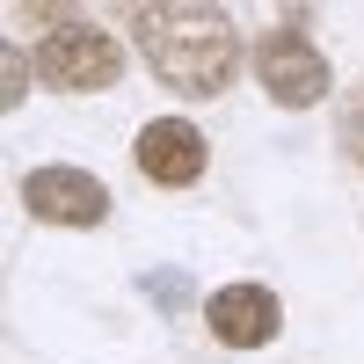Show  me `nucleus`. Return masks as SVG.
<instances>
[{
	"instance_id": "6",
	"label": "nucleus",
	"mask_w": 364,
	"mask_h": 364,
	"mask_svg": "<svg viewBox=\"0 0 364 364\" xmlns=\"http://www.w3.org/2000/svg\"><path fill=\"white\" fill-rule=\"evenodd\" d=\"M139 168L161 182V190H190L204 175V132L182 124V117H161V124L139 132Z\"/></svg>"
},
{
	"instance_id": "8",
	"label": "nucleus",
	"mask_w": 364,
	"mask_h": 364,
	"mask_svg": "<svg viewBox=\"0 0 364 364\" xmlns=\"http://www.w3.org/2000/svg\"><path fill=\"white\" fill-rule=\"evenodd\" d=\"M146 299H154V306L161 314H182V306H190V277H182V269H146Z\"/></svg>"
},
{
	"instance_id": "1",
	"label": "nucleus",
	"mask_w": 364,
	"mask_h": 364,
	"mask_svg": "<svg viewBox=\"0 0 364 364\" xmlns=\"http://www.w3.org/2000/svg\"><path fill=\"white\" fill-rule=\"evenodd\" d=\"M132 37L146 44L154 73L175 95H219L240 73V29L204 8V0H175V8H132Z\"/></svg>"
},
{
	"instance_id": "9",
	"label": "nucleus",
	"mask_w": 364,
	"mask_h": 364,
	"mask_svg": "<svg viewBox=\"0 0 364 364\" xmlns=\"http://www.w3.org/2000/svg\"><path fill=\"white\" fill-rule=\"evenodd\" d=\"M343 146H350V161L364 168V95H350V109H343Z\"/></svg>"
},
{
	"instance_id": "5",
	"label": "nucleus",
	"mask_w": 364,
	"mask_h": 364,
	"mask_svg": "<svg viewBox=\"0 0 364 364\" xmlns=\"http://www.w3.org/2000/svg\"><path fill=\"white\" fill-rule=\"evenodd\" d=\"M204 321H211V336H219L226 350H262L269 336H277V291H262V284H226V291H211V306H204Z\"/></svg>"
},
{
	"instance_id": "4",
	"label": "nucleus",
	"mask_w": 364,
	"mask_h": 364,
	"mask_svg": "<svg viewBox=\"0 0 364 364\" xmlns=\"http://www.w3.org/2000/svg\"><path fill=\"white\" fill-rule=\"evenodd\" d=\"M22 204L37 211L44 226H102L109 219V190L87 168H37L22 182Z\"/></svg>"
},
{
	"instance_id": "3",
	"label": "nucleus",
	"mask_w": 364,
	"mask_h": 364,
	"mask_svg": "<svg viewBox=\"0 0 364 364\" xmlns=\"http://www.w3.org/2000/svg\"><path fill=\"white\" fill-rule=\"evenodd\" d=\"M255 73L269 87V102H284V109H306L328 95V58L306 44V29L284 22V29H269V37L255 44Z\"/></svg>"
},
{
	"instance_id": "2",
	"label": "nucleus",
	"mask_w": 364,
	"mask_h": 364,
	"mask_svg": "<svg viewBox=\"0 0 364 364\" xmlns=\"http://www.w3.org/2000/svg\"><path fill=\"white\" fill-rule=\"evenodd\" d=\"M37 58V80L66 87V95H95V87H109L117 73H124V51H117V37H102L95 22H51L44 44L29 51Z\"/></svg>"
},
{
	"instance_id": "7",
	"label": "nucleus",
	"mask_w": 364,
	"mask_h": 364,
	"mask_svg": "<svg viewBox=\"0 0 364 364\" xmlns=\"http://www.w3.org/2000/svg\"><path fill=\"white\" fill-rule=\"evenodd\" d=\"M29 66H37V58H22L15 44H0V109H22V95H29Z\"/></svg>"
}]
</instances>
